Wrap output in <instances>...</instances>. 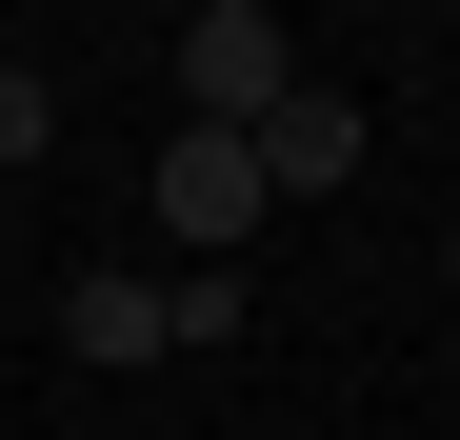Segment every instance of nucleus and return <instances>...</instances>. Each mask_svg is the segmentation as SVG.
Instances as JSON below:
<instances>
[{"label":"nucleus","instance_id":"f257e3e1","mask_svg":"<svg viewBox=\"0 0 460 440\" xmlns=\"http://www.w3.org/2000/svg\"><path fill=\"white\" fill-rule=\"evenodd\" d=\"M161 220H181V260H241L261 220H280V200H261V140H241V120H181V140H161Z\"/></svg>","mask_w":460,"mask_h":440},{"label":"nucleus","instance_id":"f03ea898","mask_svg":"<svg viewBox=\"0 0 460 440\" xmlns=\"http://www.w3.org/2000/svg\"><path fill=\"white\" fill-rule=\"evenodd\" d=\"M261 101H300V40L261 0H200L181 21V120H261Z\"/></svg>","mask_w":460,"mask_h":440},{"label":"nucleus","instance_id":"7ed1b4c3","mask_svg":"<svg viewBox=\"0 0 460 440\" xmlns=\"http://www.w3.org/2000/svg\"><path fill=\"white\" fill-rule=\"evenodd\" d=\"M241 140H261V200H341V180H360V101H321V81L261 101Z\"/></svg>","mask_w":460,"mask_h":440},{"label":"nucleus","instance_id":"20e7f679","mask_svg":"<svg viewBox=\"0 0 460 440\" xmlns=\"http://www.w3.org/2000/svg\"><path fill=\"white\" fill-rule=\"evenodd\" d=\"M60 360H101V381H140V360H181L161 280H60Z\"/></svg>","mask_w":460,"mask_h":440},{"label":"nucleus","instance_id":"39448f33","mask_svg":"<svg viewBox=\"0 0 460 440\" xmlns=\"http://www.w3.org/2000/svg\"><path fill=\"white\" fill-rule=\"evenodd\" d=\"M161 321H181V340L220 360V340H241V260H181V280H161Z\"/></svg>","mask_w":460,"mask_h":440},{"label":"nucleus","instance_id":"423d86ee","mask_svg":"<svg viewBox=\"0 0 460 440\" xmlns=\"http://www.w3.org/2000/svg\"><path fill=\"white\" fill-rule=\"evenodd\" d=\"M60 140V101H40V60H0V161H40Z\"/></svg>","mask_w":460,"mask_h":440}]
</instances>
